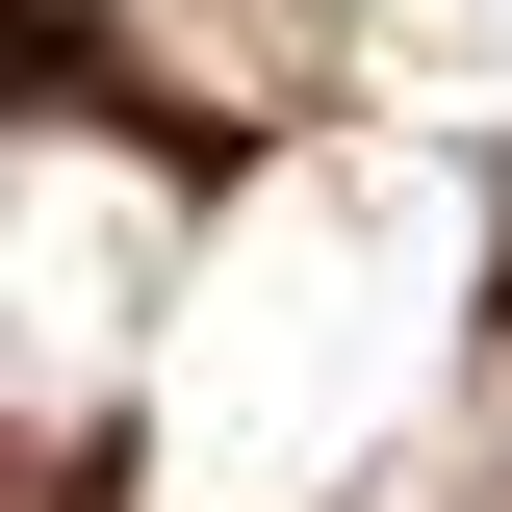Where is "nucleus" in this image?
<instances>
[{
    "label": "nucleus",
    "instance_id": "obj_1",
    "mask_svg": "<svg viewBox=\"0 0 512 512\" xmlns=\"http://www.w3.org/2000/svg\"><path fill=\"white\" fill-rule=\"evenodd\" d=\"M487 128L359 103L282 128L180 256V333H154V410H128V512H333L410 410L461 384V308H487Z\"/></svg>",
    "mask_w": 512,
    "mask_h": 512
},
{
    "label": "nucleus",
    "instance_id": "obj_2",
    "mask_svg": "<svg viewBox=\"0 0 512 512\" xmlns=\"http://www.w3.org/2000/svg\"><path fill=\"white\" fill-rule=\"evenodd\" d=\"M180 256H205V205L128 154L103 103H52L26 128V205H0V384H26V461H77L103 436L128 461V410H154V333H180Z\"/></svg>",
    "mask_w": 512,
    "mask_h": 512
},
{
    "label": "nucleus",
    "instance_id": "obj_3",
    "mask_svg": "<svg viewBox=\"0 0 512 512\" xmlns=\"http://www.w3.org/2000/svg\"><path fill=\"white\" fill-rule=\"evenodd\" d=\"M333 52L436 128H512V0H333Z\"/></svg>",
    "mask_w": 512,
    "mask_h": 512
}]
</instances>
